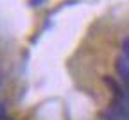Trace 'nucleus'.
Instances as JSON below:
<instances>
[{
    "label": "nucleus",
    "mask_w": 129,
    "mask_h": 120,
    "mask_svg": "<svg viewBox=\"0 0 129 120\" xmlns=\"http://www.w3.org/2000/svg\"><path fill=\"white\" fill-rule=\"evenodd\" d=\"M122 50H124V56L129 59V38L124 40V43H122Z\"/></svg>",
    "instance_id": "f03ea898"
},
{
    "label": "nucleus",
    "mask_w": 129,
    "mask_h": 120,
    "mask_svg": "<svg viewBox=\"0 0 129 120\" xmlns=\"http://www.w3.org/2000/svg\"><path fill=\"white\" fill-rule=\"evenodd\" d=\"M115 68H117V72H118V75L124 82V86H129V59L125 56L118 57L117 63H115Z\"/></svg>",
    "instance_id": "f257e3e1"
},
{
    "label": "nucleus",
    "mask_w": 129,
    "mask_h": 120,
    "mask_svg": "<svg viewBox=\"0 0 129 120\" xmlns=\"http://www.w3.org/2000/svg\"><path fill=\"white\" fill-rule=\"evenodd\" d=\"M45 2H47V0H29V6L30 7H41Z\"/></svg>",
    "instance_id": "7ed1b4c3"
}]
</instances>
